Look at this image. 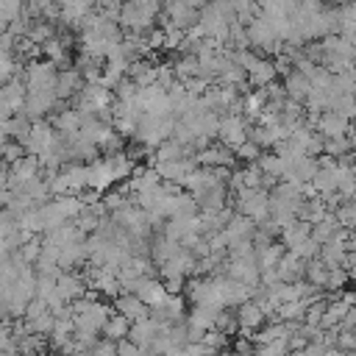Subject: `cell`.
Here are the masks:
<instances>
[{
  "label": "cell",
  "mask_w": 356,
  "mask_h": 356,
  "mask_svg": "<svg viewBox=\"0 0 356 356\" xmlns=\"http://www.w3.org/2000/svg\"><path fill=\"white\" fill-rule=\"evenodd\" d=\"M159 11H161L159 3H128V6H120L117 25H122L131 33H142V31H150L153 17Z\"/></svg>",
  "instance_id": "6da1fadb"
},
{
  "label": "cell",
  "mask_w": 356,
  "mask_h": 356,
  "mask_svg": "<svg viewBox=\"0 0 356 356\" xmlns=\"http://www.w3.org/2000/svg\"><path fill=\"white\" fill-rule=\"evenodd\" d=\"M248 125H250V122H248L242 114H225V117H220V125H217L220 145L234 153L242 142H248Z\"/></svg>",
  "instance_id": "7a4b0ae2"
},
{
  "label": "cell",
  "mask_w": 356,
  "mask_h": 356,
  "mask_svg": "<svg viewBox=\"0 0 356 356\" xmlns=\"http://www.w3.org/2000/svg\"><path fill=\"white\" fill-rule=\"evenodd\" d=\"M314 128H317V136H323V139H342L345 134H350V120H345L334 111H323L317 117Z\"/></svg>",
  "instance_id": "3957f363"
},
{
  "label": "cell",
  "mask_w": 356,
  "mask_h": 356,
  "mask_svg": "<svg viewBox=\"0 0 356 356\" xmlns=\"http://www.w3.org/2000/svg\"><path fill=\"white\" fill-rule=\"evenodd\" d=\"M83 295H86V284H83L81 275H75V273H58V278H56V298L58 300L72 303V300H78Z\"/></svg>",
  "instance_id": "277c9868"
},
{
  "label": "cell",
  "mask_w": 356,
  "mask_h": 356,
  "mask_svg": "<svg viewBox=\"0 0 356 356\" xmlns=\"http://www.w3.org/2000/svg\"><path fill=\"white\" fill-rule=\"evenodd\" d=\"M156 334H159V323H156L153 317H145V320L131 323V328H128V337H125V339H128L131 345H136L139 350H147Z\"/></svg>",
  "instance_id": "5b68a950"
},
{
  "label": "cell",
  "mask_w": 356,
  "mask_h": 356,
  "mask_svg": "<svg viewBox=\"0 0 356 356\" xmlns=\"http://www.w3.org/2000/svg\"><path fill=\"white\" fill-rule=\"evenodd\" d=\"M83 89V81H81V70H61L56 72V86H53V95L56 100H64V97H75L78 92Z\"/></svg>",
  "instance_id": "8992f818"
},
{
  "label": "cell",
  "mask_w": 356,
  "mask_h": 356,
  "mask_svg": "<svg viewBox=\"0 0 356 356\" xmlns=\"http://www.w3.org/2000/svg\"><path fill=\"white\" fill-rule=\"evenodd\" d=\"M114 309H117V314H122L128 323H136V320L150 317V309H147L136 295H117V298H114Z\"/></svg>",
  "instance_id": "52a82bcc"
},
{
  "label": "cell",
  "mask_w": 356,
  "mask_h": 356,
  "mask_svg": "<svg viewBox=\"0 0 356 356\" xmlns=\"http://www.w3.org/2000/svg\"><path fill=\"white\" fill-rule=\"evenodd\" d=\"M234 317H236V328H242V334L256 331V328H261V323H264V314H261V309H259L253 300L239 303L236 312H234ZM248 337H250V334H248Z\"/></svg>",
  "instance_id": "ba28073f"
},
{
  "label": "cell",
  "mask_w": 356,
  "mask_h": 356,
  "mask_svg": "<svg viewBox=\"0 0 356 356\" xmlns=\"http://www.w3.org/2000/svg\"><path fill=\"white\" fill-rule=\"evenodd\" d=\"M284 86V92H286V100H292V103H306V97H309V92H312V86H309V78L306 75H300V72H289L286 75V81L281 83Z\"/></svg>",
  "instance_id": "9c48e42d"
},
{
  "label": "cell",
  "mask_w": 356,
  "mask_h": 356,
  "mask_svg": "<svg viewBox=\"0 0 356 356\" xmlns=\"http://www.w3.org/2000/svg\"><path fill=\"white\" fill-rule=\"evenodd\" d=\"M134 295H136V298H139V300H142L147 309H156V306H161V303H164L167 289L161 286V281H156V278H145Z\"/></svg>",
  "instance_id": "30bf717a"
},
{
  "label": "cell",
  "mask_w": 356,
  "mask_h": 356,
  "mask_svg": "<svg viewBox=\"0 0 356 356\" xmlns=\"http://www.w3.org/2000/svg\"><path fill=\"white\" fill-rule=\"evenodd\" d=\"M278 234H281V245H284V248L289 245V250H292L295 245H300L303 239H309V236H312V225H309V222H303V220H292V222H289L286 228H281Z\"/></svg>",
  "instance_id": "8fae6325"
},
{
  "label": "cell",
  "mask_w": 356,
  "mask_h": 356,
  "mask_svg": "<svg viewBox=\"0 0 356 356\" xmlns=\"http://www.w3.org/2000/svg\"><path fill=\"white\" fill-rule=\"evenodd\" d=\"M128 328H131V323L122 317V314H117V312H111V317L103 323V339H108V342H122L125 337H128Z\"/></svg>",
  "instance_id": "7c38bea8"
},
{
  "label": "cell",
  "mask_w": 356,
  "mask_h": 356,
  "mask_svg": "<svg viewBox=\"0 0 356 356\" xmlns=\"http://www.w3.org/2000/svg\"><path fill=\"white\" fill-rule=\"evenodd\" d=\"M245 78H248V83H253V86L264 89V86H270V83L275 81V67H273V61L259 58V61H256V67H253Z\"/></svg>",
  "instance_id": "4fadbf2b"
},
{
  "label": "cell",
  "mask_w": 356,
  "mask_h": 356,
  "mask_svg": "<svg viewBox=\"0 0 356 356\" xmlns=\"http://www.w3.org/2000/svg\"><path fill=\"white\" fill-rule=\"evenodd\" d=\"M292 253H295L300 261H312V259H317V253H320V245H317V242L309 236V239H303L300 245H295V248H292Z\"/></svg>",
  "instance_id": "5bb4252c"
},
{
  "label": "cell",
  "mask_w": 356,
  "mask_h": 356,
  "mask_svg": "<svg viewBox=\"0 0 356 356\" xmlns=\"http://www.w3.org/2000/svg\"><path fill=\"white\" fill-rule=\"evenodd\" d=\"M200 342H203V345H206V348H209V350H211V353H217V350H222V348H225V345H228V337H225V334H220V331H214V328H211V331H206V334H203V337H200Z\"/></svg>",
  "instance_id": "9a60e30c"
},
{
  "label": "cell",
  "mask_w": 356,
  "mask_h": 356,
  "mask_svg": "<svg viewBox=\"0 0 356 356\" xmlns=\"http://www.w3.org/2000/svg\"><path fill=\"white\" fill-rule=\"evenodd\" d=\"M0 156L6 159V164H14V161H19V159L25 156V150H22L19 142H6V145L0 147Z\"/></svg>",
  "instance_id": "2e32d148"
},
{
  "label": "cell",
  "mask_w": 356,
  "mask_h": 356,
  "mask_svg": "<svg viewBox=\"0 0 356 356\" xmlns=\"http://www.w3.org/2000/svg\"><path fill=\"white\" fill-rule=\"evenodd\" d=\"M17 231V220H14V214H8L6 209L0 211V239H6L8 234H14Z\"/></svg>",
  "instance_id": "e0dca14e"
},
{
  "label": "cell",
  "mask_w": 356,
  "mask_h": 356,
  "mask_svg": "<svg viewBox=\"0 0 356 356\" xmlns=\"http://www.w3.org/2000/svg\"><path fill=\"white\" fill-rule=\"evenodd\" d=\"M114 356H142V350L128 339H122V342H114Z\"/></svg>",
  "instance_id": "ac0fdd59"
}]
</instances>
